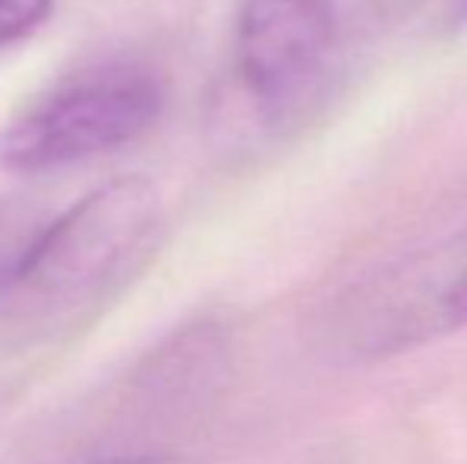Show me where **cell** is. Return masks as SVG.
<instances>
[{
	"instance_id": "obj_3",
	"label": "cell",
	"mask_w": 467,
	"mask_h": 464,
	"mask_svg": "<svg viewBox=\"0 0 467 464\" xmlns=\"http://www.w3.org/2000/svg\"><path fill=\"white\" fill-rule=\"evenodd\" d=\"M156 223L147 181L121 179L42 223L0 305L16 312L55 309L96 293L143 245Z\"/></svg>"
},
{
	"instance_id": "obj_8",
	"label": "cell",
	"mask_w": 467,
	"mask_h": 464,
	"mask_svg": "<svg viewBox=\"0 0 467 464\" xmlns=\"http://www.w3.org/2000/svg\"><path fill=\"white\" fill-rule=\"evenodd\" d=\"M449 4H451V16L467 19V0H449Z\"/></svg>"
},
{
	"instance_id": "obj_1",
	"label": "cell",
	"mask_w": 467,
	"mask_h": 464,
	"mask_svg": "<svg viewBox=\"0 0 467 464\" xmlns=\"http://www.w3.org/2000/svg\"><path fill=\"white\" fill-rule=\"evenodd\" d=\"M467 328V230L407 252L334 299L325 344L337 359L369 363Z\"/></svg>"
},
{
	"instance_id": "obj_2",
	"label": "cell",
	"mask_w": 467,
	"mask_h": 464,
	"mask_svg": "<svg viewBox=\"0 0 467 464\" xmlns=\"http://www.w3.org/2000/svg\"><path fill=\"white\" fill-rule=\"evenodd\" d=\"M162 112L147 67L109 61L67 77L0 130V166L48 172L137 140Z\"/></svg>"
},
{
	"instance_id": "obj_4",
	"label": "cell",
	"mask_w": 467,
	"mask_h": 464,
	"mask_svg": "<svg viewBox=\"0 0 467 464\" xmlns=\"http://www.w3.org/2000/svg\"><path fill=\"white\" fill-rule=\"evenodd\" d=\"M334 36V0H242L233 42L239 89L261 115H283L318 80Z\"/></svg>"
},
{
	"instance_id": "obj_6",
	"label": "cell",
	"mask_w": 467,
	"mask_h": 464,
	"mask_svg": "<svg viewBox=\"0 0 467 464\" xmlns=\"http://www.w3.org/2000/svg\"><path fill=\"white\" fill-rule=\"evenodd\" d=\"M48 13L51 0H0V48L29 38Z\"/></svg>"
},
{
	"instance_id": "obj_7",
	"label": "cell",
	"mask_w": 467,
	"mask_h": 464,
	"mask_svg": "<svg viewBox=\"0 0 467 464\" xmlns=\"http://www.w3.org/2000/svg\"><path fill=\"white\" fill-rule=\"evenodd\" d=\"M375 4H379L385 13H407L413 4H420V0H375Z\"/></svg>"
},
{
	"instance_id": "obj_5",
	"label": "cell",
	"mask_w": 467,
	"mask_h": 464,
	"mask_svg": "<svg viewBox=\"0 0 467 464\" xmlns=\"http://www.w3.org/2000/svg\"><path fill=\"white\" fill-rule=\"evenodd\" d=\"M57 464H191L185 449L147 439L140 433H118L115 439H102L89 449H80Z\"/></svg>"
}]
</instances>
